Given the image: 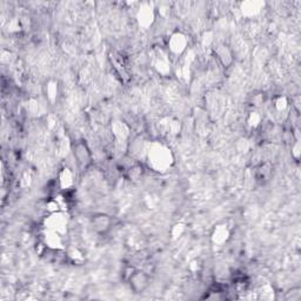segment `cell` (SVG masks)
<instances>
[{"label": "cell", "mask_w": 301, "mask_h": 301, "mask_svg": "<svg viewBox=\"0 0 301 301\" xmlns=\"http://www.w3.org/2000/svg\"><path fill=\"white\" fill-rule=\"evenodd\" d=\"M45 227H46L47 232L57 233V234L63 235L66 232L67 227V220L65 214L62 211H58V212H52L50 213L49 218L45 222Z\"/></svg>", "instance_id": "cell-6"}, {"label": "cell", "mask_w": 301, "mask_h": 301, "mask_svg": "<svg viewBox=\"0 0 301 301\" xmlns=\"http://www.w3.org/2000/svg\"><path fill=\"white\" fill-rule=\"evenodd\" d=\"M228 236H229V232H228V229H227V227L219 226V227H217L216 230H214L212 238L216 244L223 245L224 242H226L227 240H228Z\"/></svg>", "instance_id": "cell-10"}, {"label": "cell", "mask_w": 301, "mask_h": 301, "mask_svg": "<svg viewBox=\"0 0 301 301\" xmlns=\"http://www.w3.org/2000/svg\"><path fill=\"white\" fill-rule=\"evenodd\" d=\"M272 174V167L268 164H261L259 167H257L255 171V178L259 181H267L271 178Z\"/></svg>", "instance_id": "cell-11"}, {"label": "cell", "mask_w": 301, "mask_h": 301, "mask_svg": "<svg viewBox=\"0 0 301 301\" xmlns=\"http://www.w3.org/2000/svg\"><path fill=\"white\" fill-rule=\"evenodd\" d=\"M285 300H292V301L301 300V288L293 287L292 290L287 291L286 294H285Z\"/></svg>", "instance_id": "cell-12"}, {"label": "cell", "mask_w": 301, "mask_h": 301, "mask_svg": "<svg viewBox=\"0 0 301 301\" xmlns=\"http://www.w3.org/2000/svg\"><path fill=\"white\" fill-rule=\"evenodd\" d=\"M292 149H293V150H292V155H293V158L297 160H299V156H300V143H299V140H297L296 142V144H294V145L292 146Z\"/></svg>", "instance_id": "cell-15"}, {"label": "cell", "mask_w": 301, "mask_h": 301, "mask_svg": "<svg viewBox=\"0 0 301 301\" xmlns=\"http://www.w3.org/2000/svg\"><path fill=\"white\" fill-rule=\"evenodd\" d=\"M127 284L133 293L142 294L149 288L150 284V278L146 271L140 268H134L127 277Z\"/></svg>", "instance_id": "cell-3"}, {"label": "cell", "mask_w": 301, "mask_h": 301, "mask_svg": "<svg viewBox=\"0 0 301 301\" xmlns=\"http://www.w3.org/2000/svg\"><path fill=\"white\" fill-rule=\"evenodd\" d=\"M58 184L64 191L71 190L73 185H75V173L72 172L71 168H62V171L59 172V177H58Z\"/></svg>", "instance_id": "cell-8"}, {"label": "cell", "mask_w": 301, "mask_h": 301, "mask_svg": "<svg viewBox=\"0 0 301 301\" xmlns=\"http://www.w3.org/2000/svg\"><path fill=\"white\" fill-rule=\"evenodd\" d=\"M274 107H275V110L279 111V112H283V111L286 110V108L288 107L287 98L286 97H283V95H280V97L275 98Z\"/></svg>", "instance_id": "cell-13"}, {"label": "cell", "mask_w": 301, "mask_h": 301, "mask_svg": "<svg viewBox=\"0 0 301 301\" xmlns=\"http://www.w3.org/2000/svg\"><path fill=\"white\" fill-rule=\"evenodd\" d=\"M144 174V167L143 165H140L139 162H134L130 166V167H127L126 169V177L130 179V180L136 181L138 179H140L143 177Z\"/></svg>", "instance_id": "cell-9"}, {"label": "cell", "mask_w": 301, "mask_h": 301, "mask_svg": "<svg viewBox=\"0 0 301 301\" xmlns=\"http://www.w3.org/2000/svg\"><path fill=\"white\" fill-rule=\"evenodd\" d=\"M188 47V37L184 32L177 31L171 34L169 39L167 41V49H168V56L179 57L181 56Z\"/></svg>", "instance_id": "cell-4"}, {"label": "cell", "mask_w": 301, "mask_h": 301, "mask_svg": "<svg viewBox=\"0 0 301 301\" xmlns=\"http://www.w3.org/2000/svg\"><path fill=\"white\" fill-rule=\"evenodd\" d=\"M72 153L80 171H87L93 164V154L86 140H76L73 143Z\"/></svg>", "instance_id": "cell-2"}, {"label": "cell", "mask_w": 301, "mask_h": 301, "mask_svg": "<svg viewBox=\"0 0 301 301\" xmlns=\"http://www.w3.org/2000/svg\"><path fill=\"white\" fill-rule=\"evenodd\" d=\"M91 227L99 235H105L113 227V218L106 213H95L91 218Z\"/></svg>", "instance_id": "cell-5"}, {"label": "cell", "mask_w": 301, "mask_h": 301, "mask_svg": "<svg viewBox=\"0 0 301 301\" xmlns=\"http://www.w3.org/2000/svg\"><path fill=\"white\" fill-rule=\"evenodd\" d=\"M146 162L154 172H166L172 167L174 158L171 150L161 143H153L146 150Z\"/></svg>", "instance_id": "cell-1"}, {"label": "cell", "mask_w": 301, "mask_h": 301, "mask_svg": "<svg viewBox=\"0 0 301 301\" xmlns=\"http://www.w3.org/2000/svg\"><path fill=\"white\" fill-rule=\"evenodd\" d=\"M260 121H261V117L258 114V112H252V113L249 114L248 125L251 127H254L255 129V127L260 125Z\"/></svg>", "instance_id": "cell-14"}, {"label": "cell", "mask_w": 301, "mask_h": 301, "mask_svg": "<svg viewBox=\"0 0 301 301\" xmlns=\"http://www.w3.org/2000/svg\"><path fill=\"white\" fill-rule=\"evenodd\" d=\"M214 53H216V57L218 58V60H219V63L222 64L224 67H229L232 65L233 63V53L232 51L227 45L225 44H220L218 45V47L214 51Z\"/></svg>", "instance_id": "cell-7"}]
</instances>
